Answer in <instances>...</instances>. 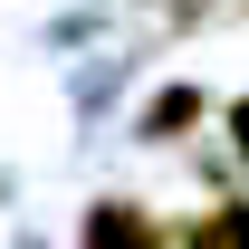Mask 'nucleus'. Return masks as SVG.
I'll return each instance as SVG.
<instances>
[{"instance_id": "obj_1", "label": "nucleus", "mask_w": 249, "mask_h": 249, "mask_svg": "<svg viewBox=\"0 0 249 249\" xmlns=\"http://www.w3.org/2000/svg\"><path fill=\"white\" fill-rule=\"evenodd\" d=\"M77 249H192V230H163L144 201L106 192V201H87V220H77Z\"/></svg>"}, {"instance_id": "obj_2", "label": "nucleus", "mask_w": 249, "mask_h": 249, "mask_svg": "<svg viewBox=\"0 0 249 249\" xmlns=\"http://www.w3.org/2000/svg\"><path fill=\"white\" fill-rule=\"evenodd\" d=\"M201 115H211V96H201V87H163L154 106H144V144H182Z\"/></svg>"}, {"instance_id": "obj_5", "label": "nucleus", "mask_w": 249, "mask_h": 249, "mask_svg": "<svg viewBox=\"0 0 249 249\" xmlns=\"http://www.w3.org/2000/svg\"><path fill=\"white\" fill-rule=\"evenodd\" d=\"M240 10H249V0H240Z\"/></svg>"}, {"instance_id": "obj_3", "label": "nucleus", "mask_w": 249, "mask_h": 249, "mask_svg": "<svg viewBox=\"0 0 249 249\" xmlns=\"http://www.w3.org/2000/svg\"><path fill=\"white\" fill-rule=\"evenodd\" d=\"M192 249H249V201H211L192 220Z\"/></svg>"}, {"instance_id": "obj_4", "label": "nucleus", "mask_w": 249, "mask_h": 249, "mask_svg": "<svg viewBox=\"0 0 249 249\" xmlns=\"http://www.w3.org/2000/svg\"><path fill=\"white\" fill-rule=\"evenodd\" d=\"M220 124H230V154L249 163V96H230V106H220Z\"/></svg>"}]
</instances>
